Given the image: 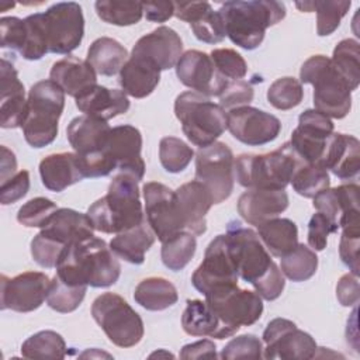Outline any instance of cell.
I'll use <instances>...</instances> for the list:
<instances>
[{"label": "cell", "instance_id": "6da1fadb", "mask_svg": "<svg viewBox=\"0 0 360 360\" xmlns=\"http://www.w3.org/2000/svg\"><path fill=\"white\" fill-rule=\"evenodd\" d=\"M120 274L121 266L114 252L94 235L68 245L56 263V276L70 285L110 287Z\"/></svg>", "mask_w": 360, "mask_h": 360}, {"label": "cell", "instance_id": "7402d4cb", "mask_svg": "<svg viewBox=\"0 0 360 360\" xmlns=\"http://www.w3.org/2000/svg\"><path fill=\"white\" fill-rule=\"evenodd\" d=\"M131 55L145 58L160 70L176 68L183 55V42L179 34L170 27H158L141 37L132 48Z\"/></svg>", "mask_w": 360, "mask_h": 360}, {"label": "cell", "instance_id": "d6986e66", "mask_svg": "<svg viewBox=\"0 0 360 360\" xmlns=\"http://www.w3.org/2000/svg\"><path fill=\"white\" fill-rule=\"evenodd\" d=\"M179 80L202 96H219L228 80L217 70L211 56L205 52L190 49L181 55L176 65Z\"/></svg>", "mask_w": 360, "mask_h": 360}, {"label": "cell", "instance_id": "db71d44e", "mask_svg": "<svg viewBox=\"0 0 360 360\" xmlns=\"http://www.w3.org/2000/svg\"><path fill=\"white\" fill-rule=\"evenodd\" d=\"M255 91L249 82L245 80H228L225 89L218 96L219 105L222 108H236L248 105L253 100Z\"/></svg>", "mask_w": 360, "mask_h": 360}, {"label": "cell", "instance_id": "d590c367", "mask_svg": "<svg viewBox=\"0 0 360 360\" xmlns=\"http://www.w3.org/2000/svg\"><path fill=\"white\" fill-rule=\"evenodd\" d=\"M264 248L276 257H283L298 245L297 225L288 218H273L257 226Z\"/></svg>", "mask_w": 360, "mask_h": 360}, {"label": "cell", "instance_id": "f546056e", "mask_svg": "<svg viewBox=\"0 0 360 360\" xmlns=\"http://www.w3.org/2000/svg\"><path fill=\"white\" fill-rule=\"evenodd\" d=\"M75 100L76 107L84 112V115L104 121L125 114L129 108V100L122 90L108 89L100 84L93 86Z\"/></svg>", "mask_w": 360, "mask_h": 360}, {"label": "cell", "instance_id": "8992f818", "mask_svg": "<svg viewBox=\"0 0 360 360\" xmlns=\"http://www.w3.org/2000/svg\"><path fill=\"white\" fill-rule=\"evenodd\" d=\"M300 83L314 86L315 110L329 118H345L352 108V90L345 77L333 66L330 58L314 55L300 70Z\"/></svg>", "mask_w": 360, "mask_h": 360}, {"label": "cell", "instance_id": "8fae6325", "mask_svg": "<svg viewBox=\"0 0 360 360\" xmlns=\"http://www.w3.org/2000/svg\"><path fill=\"white\" fill-rule=\"evenodd\" d=\"M238 270L231 253L226 233L215 236L205 249L201 264L191 276V283L204 297L226 288L238 285Z\"/></svg>", "mask_w": 360, "mask_h": 360}, {"label": "cell", "instance_id": "b9f144b4", "mask_svg": "<svg viewBox=\"0 0 360 360\" xmlns=\"http://www.w3.org/2000/svg\"><path fill=\"white\" fill-rule=\"evenodd\" d=\"M333 66L349 83L350 90H356L360 83V48L356 39L347 38L340 41L330 58Z\"/></svg>", "mask_w": 360, "mask_h": 360}, {"label": "cell", "instance_id": "ffe728a7", "mask_svg": "<svg viewBox=\"0 0 360 360\" xmlns=\"http://www.w3.org/2000/svg\"><path fill=\"white\" fill-rule=\"evenodd\" d=\"M93 231L94 228L87 214L72 208H59L35 236L44 246L60 256L68 245L93 235Z\"/></svg>", "mask_w": 360, "mask_h": 360}, {"label": "cell", "instance_id": "f35d334b", "mask_svg": "<svg viewBox=\"0 0 360 360\" xmlns=\"http://www.w3.org/2000/svg\"><path fill=\"white\" fill-rule=\"evenodd\" d=\"M197 249L195 235L188 231H181L173 238L162 242L160 257L163 264L173 271L183 270L193 259Z\"/></svg>", "mask_w": 360, "mask_h": 360}, {"label": "cell", "instance_id": "e575fe53", "mask_svg": "<svg viewBox=\"0 0 360 360\" xmlns=\"http://www.w3.org/2000/svg\"><path fill=\"white\" fill-rule=\"evenodd\" d=\"M96 73L101 76H114L128 60V51L117 39L101 37L93 41L86 59Z\"/></svg>", "mask_w": 360, "mask_h": 360}, {"label": "cell", "instance_id": "5bb4252c", "mask_svg": "<svg viewBox=\"0 0 360 360\" xmlns=\"http://www.w3.org/2000/svg\"><path fill=\"white\" fill-rule=\"evenodd\" d=\"M263 342L266 343L264 359L305 360L315 357L318 350L314 338L285 318H274L267 323Z\"/></svg>", "mask_w": 360, "mask_h": 360}, {"label": "cell", "instance_id": "680465c9", "mask_svg": "<svg viewBox=\"0 0 360 360\" xmlns=\"http://www.w3.org/2000/svg\"><path fill=\"white\" fill-rule=\"evenodd\" d=\"M336 297L340 305L353 307L359 302L360 290H359V278L353 273L343 274L336 285Z\"/></svg>", "mask_w": 360, "mask_h": 360}, {"label": "cell", "instance_id": "4316f807", "mask_svg": "<svg viewBox=\"0 0 360 360\" xmlns=\"http://www.w3.org/2000/svg\"><path fill=\"white\" fill-rule=\"evenodd\" d=\"M321 165L342 180L356 177L360 170L359 139L352 135L333 132Z\"/></svg>", "mask_w": 360, "mask_h": 360}, {"label": "cell", "instance_id": "ee69618b", "mask_svg": "<svg viewBox=\"0 0 360 360\" xmlns=\"http://www.w3.org/2000/svg\"><path fill=\"white\" fill-rule=\"evenodd\" d=\"M290 183L300 195L314 198L321 191L329 188L330 180L328 170L322 165L305 163L294 173Z\"/></svg>", "mask_w": 360, "mask_h": 360}, {"label": "cell", "instance_id": "30bf717a", "mask_svg": "<svg viewBox=\"0 0 360 360\" xmlns=\"http://www.w3.org/2000/svg\"><path fill=\"white\" fill-rule=\"evenodd\" d=\"M233 165V153L224 142H214L197 150L195 180L207 187L214 204L225 201L232 194Z\"/></svg>", "mask_w": 360, "mask_h": 360}, {"label": "cell", "instance_id": "7c38bea8", "mask_svg": "<svg viewBox=\"0 0 360 360\" xmlns=\"http://www.w3.org/2000/svg\"><path fill=\"white\" fill-rule=\"evenodd\" d=\"M42 17L51 53L68 55L80 45L84 35V17L77 3H56L42 13Z\"/></svg>", "mask_w": 360, "mask_h": 360}, {"label": "cell", "instance_id": "f5cc1de1", "mask_svg": "<svg viewBox=\"0 0 360 360\" xmlns=\"http://www.w3.org/2000/svg\"><path fill=\"white\" fill-rule=\"evenodd\" d=\"M359 246L360 224H350L343 226L339 243V256L354 276H359Z\"/></svg>", "mask_w": 360, "mask_h": 360}, {"label": "cell", "instance_id": "3957f363", "mask_svg": "<svg viewBox=\"0 0 360 360\" xmlns=\"http://www.w3.org/2000/svg\"><path fill=\"white\" fill-rule=\"evenodd\" d=\"M87 217L94 231L115 235L145 222L138 180L131 174L118 173L107 194L89 207Z\"/></svg>", "mask_w": 360, "mask_h": 360}, {"label": "cell", "instance_id": "ba28073f", "mask_svg": "<svg viewBox=\"0 0 360 360\" xmlns=\"http://www.w3.org/2000/svg\"><path fill=\"white\" fill-rule=\"evenodd\" d=\"M174 114L187 139L200 148L217 142L228 124L225 110L195 91H184L176 97Z\"/></svg>", "mask_w": 360, "mask_h": 360}, {"label": "cell", "instance_id": "11a10c76", "mask_svg": "<svg viewBox=\"0 0 360 360\" xmlns=\"http://www.w3.org/2000/svg\"><path fill=\"white\" fill-rule=\"evenodd\" d=\"M0 37L1 48L21 52L27 37L24 20L18 17H3L0 20Z\"/></svg>", "mask_w": 360, "mask_h": 360}, {"label": "cell", "instance_id": "d6a6232c", "mask_svg": "<svg viewBox=\"0 0 360 360\" xmlns=\"http://www.w3.org/2000/svg\"><path fill=\"white\" fill-rule=\"evenodd\" d=\"M160 80V69L150 60L131 55L120 70V84L122 91L135 98L149 96Z\"/></svg>", "mask_w": 360, "mask_h": 360}, {"label": "cell", "instance_id": "4dcf8cb0", "mask_svg": "<svg viewBox=\"0 0 360 360\" xmlns=\"http://www.w3.org/2000/svg\"><path fill=\"white\" fill-rule=\"evenodd\" d=\"M42 184L55 193H60L69 186L83 180L79 156L72 152L52 153L39 163Z\"/></svg>", "mask_w": 360, "mask_h": 360}, {"label": "cell", "instance_id": "60d3db41", "mask_svg": "<svg viewBox=\"0 0 360 360\" xmlns=\"http://www.w3.org/2000/svg\"><path fill=\"white\" fill-rule=\"evenodd\" d=\"M318 269V257L312 249L298 243L290 253L281 257V273L291 281L309 280Z\"/></svg>", "mask_w": 360, "mask_h": 360}, {"label": "cell", "instance_id": "1f68e13d", "mask_svg": "<svg viewBox=\"0 0 360 360\" xmlns=\"http://www.w3.org/2000/svg\"><path fill=\"white\" fill-rule=\"evenodd\" d=\"M181 326L190 336L225 339L236 333L215 315L205 301L201 300H187L186 309L181 315Z\"/></svg>", "mask_w": 360, "mask_h": 360}, {"label": "cell", "instance_id": "f907efd6", "mask_svg": "<svg viewBox=\"0 0 360 360\" xmlns=\"http://www.w3.org/2000/svg\"><path fill=\"white\" fill-rule=\"evenodd\" d=\"M211 59L217 70L226 80H240L248 73V65L243 56L229 48H219L211 52Z\"/></svg>", "mask_w": 360, "mask_h": 360}, {"label": "cell", "instance_id": "9c48e42d", "mask_svg": "<svg viewBox=\"0 0 360 360\" xmlns=\"http://www.w3.org/2000/svg\"><path fill=\"white\" fill-rule=\"evenodd\" d=\"M91 315L110 342L118 347H132L143 338L142 318L118 294L98 295L93 301Z\"/></svg>", "mask_w": 360, "mask_h": 360}, {"label": "cell", "instance_id": "9a60e30c", "mask_svg": "<svg viewBox=\"0 0 360 360\" xmlns=\"http://www.w3.org/2000/svg\"><path fill=\"white\" fill-rule=\"evenodd\" d=\"M142 190L148 225L160 242L184 231L176 193L173 190L158 181L146 183Z\"/></svg>", "mask_w": 360, "mask_h": 360}, {"label": "cell", "instance_id": "74e56055", "mask_svg": "<svg viewBox=\"0 0 360 360\" xmlns=\"http://www.w3.org/2000/svg\"><path fill=\"white\" fill-rule=\"evenodd\" d=\"M301 11H316V32L319 37L330 35L340 25V20L347 14L352 3L350 0L339 1H304L295 3Z\"/></svg>", "mask_w": 360, "mask_h": 360}, {"label": "cell", "instance_id": "f6af8a7d", "mask_svg": "<svg viewBox=\"0 0 360 360\" xmlns=\"http://www.w3.org/2000/svg\"><path fill=\"white\" fill-rule=\"evenodd\" d=\"M87 291V285H70L63 283L56 274L51 280L46 302L56 312H73L82 304Z\"/></svg>", "mask_w": 360, "mask_h": 360}, {"label": "cell", "instance_id": "5b68a950", "mask_svg": "<svg viewBox=\"0 0 360 360\" xmlns=\"http://www.w3.org/2000/svg\"><path fill=\"white\" fill-rule=\"evenodd\" d=\"M305 162L290 142L266 155H239L233 165L236 180L246 188L284 190Z\"/></svg>", "mask_w": 360, "mask_h": 360}, {"label": "cell", "instance_id": "681fc988", "mask_svg": "<svg viewBox=\"0 0 360 360\" xmlns=\"http://www.w3.org/2000/svg\"><path fill=\"white\" fill-rule=\"evenodd\" d=\"M58 205L45 197H35L27 201L17 212V221L27 228H45L53 214L58 211Z\"/></svg>", "mask_w": 360, "mask_h": 360}, {"label": "cell", "instance_id": "83f0119b", "mask_svg": "<svg viewBox=\"0 0 360 360\" xmlns=\"http://www.w3.org/2000/svg\"><path fill=\"white\" fill-rule=\"evenodd\" d=\"M49 77L65 94L75 98L97 84V73L91 65L75 56H66L55 62L51 68Z\"/></svg>", "mask_w": 360, "mask_h": 360}, {"label": "cell", "instance_id": "e0dca14e", "mask_svg": "<svg viewBox=\"0 0 360 360\" xmlns=\"http://www.w3.org/2000/svg\"><path fill=\"white\" fill-rule=\"evenodd\" d=\"M51 280L41 271H25L13 278L1 276V309L31 312L46 300Z\"/></svg>", "mask_w": 360, "mask_h": 360}, {"label": "cell", "instance_id": "6f0895ef", "mask_svg": "<svg viewBox=\"0 0 360 360\" xmlns=\"http://www.w3.org/2000/svg\"><path fill=\"white\" fill-rule=\"evenodd\" d=\"M30 190V173L20 170L6 181L0 183V202L3 205L21 200Z\"/></svg>", "mask_w": 360, "mask_h": 360}, {"label": "cell", "instance_id": "ab89813d", "mask_svg": "<svg viewBox=\"0 0 360 360\" xmlns=\"http://www.w3.org/2000/svg\"><path fill=\"white\" fill-rule=\"evenodd\" d=\"M21 354L27 359H65L66 343L55 330H41L22 343Z\"/></svg>", "mask_w": 360, "mask_h": 360}, {"label": "cell", "instance_id": "277c9868", "mask_svg": "<svg viewBox=\"0 0 360 360\" xmlns=\"http://www.w3.org/2000/svg\"><path fill=\"white\" fill-rule=\"evenodd\" d=\"M226 37L238 46L252 51L264 39L266 30L285 17V6L274 0L226 1L218 10Z\"/></svg>", "mask_w": 360, "mask_h": 360}, {"label": "cell", "instance_id": "2e32d148", "mask_svg": "<svg viewBox=\"0 0 360 360\" xmlns=\"http://www.w3.org/2000/svg\"><path fill=\"white\" fill-rule=\"evenodd\" d=\"M333 134V122L316 110H305L298 127L291 134V146L305 163H322L326 146Z\"/></svg>", "mask_w": 360, "mask_h": 360}, {"label": "cell", "instance_id": "7bdbcfd3", "mask_svg": "<svg viewBox=\"0 0 360 360\" xmlns=\"http://www.w3.org/2000/svg\"><path fill=\"white\" fill-rule=\"evenodd\" d=\"M97 15L107 24L127 27L141 21L143 15L142 3L139 1H117L98 0L94 4Z\"/></svg>", "mask_w": 360, "mask_h": 360}, {"label": "cell", "instance_id": "9f6ffc18", "mask_svg": "<svg viewBox=\"0 0 360 360\" xmlns=\"http://www.w3.org/2000/svg\"><path fill=\"white\" fill-rule=\"evenodd\" d=\"M339 226L322 212H315L308 224V245L314 250H323L328 245L329 233L338 232Z\"/></svg>", "mask_w": 360, "mask_h": 360}, {"label": "cell", "instance_id": "4fadbf2b", "mask_svg": "<svg viewBox=\"0 0 360 360\" xmlns=\"http://www.w3.org/2000/svg\"><path fill=\"white\" fill-rule=\"evenodd\" d=\"M205 302L215 315L235 332H238L240 326L253 325L263 314L262 297L256 291L243 290L238 285L205 295Z\"/></svg>", "mask_w": 360, "mask_h": 360}, {"label": "cell", "instance_id": "91938a15", "mask_svg": "<svg viewBox=\"0 0 360 360\" xmlns=\"http://www.w3.org/2000/svg\"><path fill=\"white\" fill-rule=\"evenodd\" d=\"M142 8L146 20L153 22H165L174 15L173 1H146L142 3Z\"/></svg>", "mask_w": 360, "mask_h": 360}, {"label": "cell", "instance_id": "cb8c5ba5", "mask_svg": "<svg viewBox=\"0 0 360 360\" xmlns=\"http://www.w3.org/2000/svg\"><path fill=\"white\" fill-rule=\"evenodd\" d=\"M174 193L184 231L202 235L207 231L205 215L214 204L210 191L202 183L193 180L181 184Z\"/></svg>", "mask_w": 360, "mask_h": 360}, {"label": "cell", "instance_id": "7dc6e473", "mask_svg": "<svg viewBox=\"0 0 360 360\" xmlns=\"http://www.w3.org/2000/svg\"><path fill=\"white\" fill-rule=\"evenodd\" d=\"M24 22L27 37L20 55L27 60H38L49 52L42 13L28 15L27 18H24Z\"/></svg>", "mask_w": 360, "mask_h": 360}, {"label": "cell", "instance_id": "f1b7e54d", "mask_svg": "<svg viewBox=\"0 0 360 360\" xmlns=\"http://www.w3.org/2000/svg\"><path fill=\"white\" fill-rule=\"evenodd\" d=\"M110 131L111 128L107 121L90 115H80L69 122L66 135L75 152L79 156H87L101 152L105 148Z\"/></svg>", "mask_w": 360, "mask_h": 360}, {"label": "cell", "instance_id": "52a82bcc", "mask_svg": "<svg viewBox=\"0 0 360 360\" xmlns=\"http://www.w3.org/2000/svg\"><path fill=\"white\" fill-rule=\"evenodd\" d=\"M28 112L22 134L32 148L52 143L58 135V121L65 108V93L51 79L32 84L28 91Z\"/></svg>", "mask_w": 360, "mask_h": 360}, {"label": "cell", "instance_id": "6125c7cd", "mask_svg": "<svg viewBox=\"0 0 360 360\" xmlns=\"http://www.w3.org/2000/svg\"><path fill=\"white\" fill-rule=\"evenodd\" d=\"M1 163H0V183L6 181L7 179H10L11 176H14L17 173V160L14 153L6 148L1 146Z\"/></svg>", "mask_w": 360, "mask_h": 360}, {"label": "cell", "instance_id": "603a6c76", "mask_svg": "<svg viewBox=\"0 0 360 360\" xmlns=\"http://www.w3.org/2000/svg\"><path fill=\"white\" fill-rule=\"evenodd\" d=\"M174 15L190 24L197 39L218 44L226 34L218 11L207 1H174Z\"/></svg>", "mask_w": 360, "mask_h": 360}, {"label": "cell", "instance_id": "c3c4849f", "mask_svg": "<svg viewBox=\"0 0 360 360\" xmlns=\"http://www.w3.org/2000/svg\"><path fill=\"white\" fill-rule=\"evenodd\" d=\"M304 97V90L300 80L285 76L274 80L267 90L269 103L277 110H291L297 107Z\"/></svg>", "mask_w": 360, "mask_h": 360}, {"label": "cell", "instance_id": "484cf974", "mask_svg": "<svg viewBox=\"0 0 360 360\" xmlns=\"http://www.w3.org/2000/svg\"><path fill=\"white\" fill-rule=\"evenodd\" d=\"M28 112L24 84L13 63L1 59V104L0 125L1 128L22 127Z\"/></svg>", "mask_w": 360, "mask_h": 360}, {"label": "cell", "instance_id": "816d5d0a", "mask_svg": "<svg viewBox=\"0 0 360 360\" xmlns=\"http://www.w3.org/2000/svg\"><path fill=\"white\" fill-rule=\"evenodd\" d=\"M221 359H260L263 357L262 340L255 335H240L229 340L222 349Z\"/></svg>", "mask_w": 360, "mask_h": 360}, {"label": "cell", "instance_id": "94428289", "mask_svg": "<svg viewBox=\"0 0 360 360\" xmlns=\"http://www.w3.org/2000/svg\"><path fill=\"white\" fill-rule=\"evenodd\" d=\"M215 343L208 340V339H202L194 343H188L186 346L181 347L180 352V357L181 359H202V357H218L217 350H215Z\"/></svg>", "mask_w": 360, "mask_h": 360}, {"label": "cell", "instance_id": "bcb514c9", "mask_svg": "<svg viewBox=\"0 0 360 360\" xmlns=\"http://www.w3.org/2000/svg\"><path fill=\"white\" fill-rule=\"evenodd\" d=\"M194 150L180 138L165 136L159 143V159L169 173L183 172L191 162Z\"/></svg>", "mask_w": 360, "mask_h": 360}, {"label": "cell", "instance_id": "7a4b0ae2", "mask_svg": "<svg viewBox=\"0 0 360 360\" xmlns=\"http://www.w3.org/2000/svg\"><path fill=\"white\" fill-rule=\"evenodd\" d=\"M226 236L239 277L250 283L263 300L278 298L285 285L284 276L259 235L250 228L232 222L228 225Z\"/></svg>", "mask_w": 360, "mask_h": 360}, {"label": "cell", "instance_id": "44dd1931", "mask_svg": "<svg viewBox=\"0 0 360 360\" xmlns=\"http://www.w3.org/2000/svg\"><path fill=\"white\" fill-rule=\"evenodd\" d=\"M104 149L114 162L118 173L131 174L138 181L143 179L145 162L141 156L142 135L138 128L132 125H118L111 128Z\"/></svg>", "mask_w": 360, "mask_h": 360}, {"label": "cell", "instance_id": "836d02e7", "mask_svg": "<svg viewBox=\"0 0 360 360\" xmlns=\"http://www.w3.org/2000/svg\"><path fill=\"white\" fill-rule=\"evenodd\" d=\"M153 242V231L146 226V222H142L135 228L117 233L110 242V249L115 256L128 263L142 264L145 260V253L150 249Z\"/></svg>", "mask_w": 360, "mask_h": 360}, {"label": "cell", "instance_id": "8d00e7d4", "mask_svg": "<svg viewBox=\"0 0 360 360\" xmlns=\"http://www.w3.org/2000/svg\"><path fill=\"white\" fill-rule=\"evenodd\" d=\"M134 300L148 311H163L173 307L179 295L176 287L169 280L148 277L135 287Z\"/></svg>", "mask_w": 360, "mask_h": 360}, {"label": "cell", "instance_id": "ac0fdd59", "mask_svg": "<svg viewBox=\"0 0 360 360\" xmlns=\"http://www.w3.org/2000/svg\"><path fill=\"white\" fill-rule=\"evenodd\" d=\"M226 128L239 142L248 146H260L278 136L281 122L273 114L250 105H242L228 112Z\"/></svg>", "mask_w": 360, "mask_h": 360}, {"label": "cell", "instance_id": "d4e9b609", "mask_svg": "<svg viewBox=\"0 0 360 360\" xmlns=\"http://www.w3.org/2000/svg\"><path fill=\"white\" fill-rule=\"evenodd\" d=\"M288 207V195L284 190L249 188L238 200V212L250 225L277 218Z\"/></svg>", "mask_w": 360, "mask_h": 360}]
</instances>
